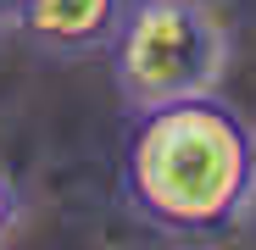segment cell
Here are the masks:
<instances>
[{
  "mask_svg": "<svg viewBox=\"0 0 256 250\" xmlns=\"http://www.w3.org/2000/svg\"><path fill=\"white\" fill-rule=\"evenodd\" d=\"M122 200L178 245H223L256 206V128L218 95L134 111Z\"/></svg>",
  "mask_w": 256,
  "mask_h": 250,
  "instance_id": "1",
  "label": "cell"
},
{
  "mask_svg": "<svg viewBox=\"0 0 256 250\" xmlns=\"http://www.w3.org/2000/svg\"><path fill=\"white\" fill-rule=\"evenodd\" d=\"M228 72V33L200 0H128L112 39V78L128 111L218 95Z\"/></svg>",
  "mask_w": 256,
  "mask_h": 250,
  "instance_id": "2",
  "label": "cell"
},
{
  "mask_svg": "<svg viewBox=\"0 0 256 250\" xmlns=\"http://www.w3.org/2000/svg\"><path fill=\"white\" fill-rule=\"evenodd\" d=\"M128 0H22V39L39 45L45 56H95L112 50V39L122 28Z\"/></svg>",
  "mask_w": 256,
  "mask_h": 250,
  "instance_id": "3",
  "label": "cell"
},
{
  "mask_svg": "<svg viewBox=\"0 0 256 250\" xmlns=\"http://www.w3.org/2000/svg\"><path fill=\"white\" fill-rule=\"evenodd\" d=\"M17 228H22V189L12 184L6 167H0V245H6Z\"/></svg>",
  "mask_w": 256,
  "mask_h": 250,
  "instance_id": "4",
  "label": "cell"
},
{
  "mask_svg": "<svg viewBox=\"0 0 256 250\" xmlns=\"http://www.w3.org/2000/svg\"><path fill=\"white\" fill-rule=\"evenodd\" d=\"M22 22V0H0V28H17Z\"/></svg>",
  "mask_w": 256,
  "mask_h": 250,
  "instance_id": "5",
  "label": "cell"
},
{
  "mask_svg": "<svg viewBox=\"0 0 256 250\" xmlns=\"http://www.w3.org/2000/svg\"><path fill=\"white\" fill-rule=\"evenodd\" d=\"M200 6H212V11H218V6H223V0H200Z\"/></svg>",
  "mask_w": 256,
  "mask_h": 250,
  "instance_id": "6",
  "label": "cell"
}]
</instances>
